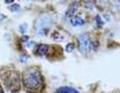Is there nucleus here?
<instances>
[{
	"instance_id": "nucleus-14",
	"label": "nucleus",
	"mask_w": 120,
	"mask_h": 93,
	"mask_svg": "<svg viewBox=\"0 0 120 93\" xmlns=\"http://www.w3.org/2000/svg\"><path fill=\"white\" fill-rule=\"evenodd\" d=\"M0 93H3V91H2V89H1V87H0Z\"/></svg>"
},
{
	"instance_id": "nucleus-9",
	"label": "nucleus",
	"mask_w": 120,
	"mask_h": 93,
	"mask_svg": "<svg viewBox=\"0 0 120 93\" xmlns=\"http://www.w3.org/2000/svg\"><path fill=\"white\" fill-rule=\"evenodd\" d=\"M8 10L12 11V12H18V11H20V5H19L18 3H13L12 5L8 8Z\"/></svg>"
},
{
	"instance_id": "nucleus-3",
	"label": "nucleus",
	"mask_w": 120,
	"mask_h": 93,
	"mask_svg": "<svg viewBox=\"0 0 120 93\" xmlns=\"http://www.w3.org/2000/svg\"><path fill=\"white\" fill-rule=\"evenodd\" d=\"M51 24H52V18H51V16H49V15H41L36 20L35 29L39 35H41V34L44 35L49 31Z\"/></svg>"
},
{
	"instance_id": "nucleus-7",
	"label": "nucleus",
	"mask_w": 120,
	"mask_h": 93,
	"mask_svg": "<svg viewBox=\"0 0 120 93\" xmlns=\"http://www.w3.org/2000/svg\"><path fill=\"white\" fill-rule=\"evenodd\" d=\"M71 24L73 27H81V25L84 24V20H83L82 17L80 16H76L71 18Z\"/></svg>"
},
{
	"instance_id": "nucleus-1",
	"label": "nucleus",
	"mask_w": 120,
	"mask_h": 93,
	"mask_svg": "<svg viewBox=\"0 0 120 93\" xmlns=\"http://www.w3.org/2000/svg\"><path fill=\"white\" fill-rule=\"evenodd\" d=\"M22 83L25 89L31 93H37L42 91L44 87L42 73L35 67H30L23 72Z\"/></svg>"
},
{
	"instance_id": "nucleus-5",
	"label": "nucleus",
	"mask_w": 120,
	"mask_h": 93,
	"mask_svg": "<svg viewBox=\"0 0 120 93\" xmlns=\"http://www.w3.org/2000/svg\"><path fill=\"white\" fill-rule=\"evenodd\" d=\"M49 52H50V47L46 44H38L35 49V54L38 56L48 55Z\"/></svg>"
},
{
	"instance_id": "nucleus-8",
	"label": "nucleus",
	"mask_w": 120,
	"mask_h": 93,
	"mask_svg": "<svg viewBox=\"0 0 120 93\" xmlns=\"http://www.w3.org/2000/svg\"><path fill=\"white\" fill-rule=\"evenodd\" d=\"M56 93H79L72 87H60L56 90Z\"/></svg>"
},
{
	"instance_id": "nucleus-4",
	"label": "nucleus",
	"mask_w": 120,
	"mask_h": 93,
	"mask_svg": "<svg viewBox=\"0 0 120 93\" xmlns=\"http://www.w3.org/2000/svg\"><path fill=\"white\" fill-rule=\"evenodd\" d=\"M78 46H79V50L82 53H89L91 51L92 41L87 34H81V35L78 36Z\"/></svg>"
},
{
	"instance_id": "nucleus-11",
	"label": "nucleus",
	"mask_w": 120,
	"mask_h": 93,
	"mask_svg": "<svg viewBox=\"0 0 120 93\" xmlns=\"http://www.w3.org/2000/svg\"><path fill=\"white\" fill-rule=\"evenodd\" d=\"M74 50V44H68L65 47V51L66 52H72Z\"/></svg>"
},
{
	"instance_id": "nucleus-10",
	"label": "nucleus",
	"mask_w": 120,
	"mask_h": 93,
	"mask_svg": "<svg viewBox=\"0 0 120 93\" xmlns=\"http://www.w3.org/2000/svg\"><path fill=\"white\" fill-rule=\"evenodd\" d=\"M95 19H96V23H97L98 27H102V25H103V20H102V18L100 17V15H97Z\"/></svg>"
},
{
	"instance_id": "nucleus-13",
	"label": "nucleus",
	"mask_w": 120,
	"mask_h": 93,
	"mask_svg": "<svg viewBox=\"0 0 120 93\" xmlns=\"http://www.w3.org/2000/svg\"><path fill=\"white\" fill-rule=\"evenodd\" d=\"M6 4H11V3H14V1H4Z\"/></svg>"
},
{
	"instance_id": "nucleus-12",
	"label": "nucleus",
	"mask_w": 120,
	"mask_h": 93,
	"mask_svg": "<svg viewBox=\"0 0 120 93\" xmlns=\"http://www.w3.org/2000/svg\"><path fill=\"white\" fill-rule=\"evenodd\" d=\"M19 29H20L21 33H25V31H26V29H27V25L25 24V23H24V24H21Z\"/></svg>"
},
{
	"instance_id": "nucleus-2",
	"label": "nucleus",
	"mask_w": 120,
	"mask_h": 93,
	"mask_svg": "<svg viewBox=\"0 0 120 93\" xmlns=\"http://www.w3.org/2000/svg\"><path fill=\"white\" fill-rule=\"evenodd\" d=\"M3 81L5 86L8 87V90H11L12 92H17L20 89V75L17 71L10 70L6 72V74L3 76Z\"/></svg>"
},
{
	"instance_id": "nucleus-6",
	"label": "nucleus",
	"mask_w": 120,
	"mask_h": 93,
	"mask_svg": "<svg viewBox=\"0 0 120 93\" xmlns=\"http://www.w3.org/2000/svg\"><path fill=\"white\" fill-rule=\"evenodd\" d=\"M77 6H78V2H73L72 5H71L70 8H68V10L65 12V17L66 18H71V17L73 18V16L75 15L77 8H78Z\"/></svg>"
}]
</instances>
